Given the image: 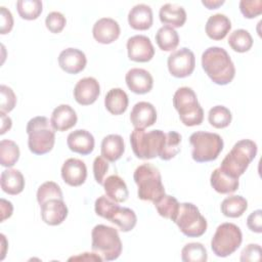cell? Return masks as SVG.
<instances>
[{"label":"cell","instance_id":"6da1fadb","mask_svg":"<svg viewBox=\"0 0 262 262\" xmlns=\"http://www.w3.org/2000/svg\"><path fill=\"white\" fill-rule=\"evenodd\" d=\"M202 67L208 77L218 85L229 84L235 76L234 63L222 47L206 49L202 54Z\"/></svg>","mask_w":262,"mask_h":262},{"label":"cell","instance_id":"7a4b0ae2","mask_svg":"<svg viewBox=\"0 0 262 262\" xmlns=\"http://www.w3.org/2000/svg\"><path fill=\"white\" fill-rule=\"evenodd\" d=\"M257 155V144L251 139L237 141L225 156L219 167L225 174L238 179Z\"/></svg>","mask_w":262,"mask_h":262},{"label":"cell","instance_id":"3957f363","mask_svg":"<svg viewBox=\"0 0 262 262\" xmlns=\"http://www.w3.org/2000/svg\"><path fill=\"white\" fill-rule=\"evenodd\" d=\"M133 178L138 187L137 195L140 200L155 203L165 194L161 173L154 165L141 164L135 169Z\"/></svg>","mask_w":262,"mask_h":262},{"label":"cell","instance_id":"277c9868","mask_svg":"<svg viewBox=\"0 0 262 262\" xmlns=\"http://www.w3.org/2000/svg\"><path fill=\"white\" fill-rule=\"evenodd\" d=\"M26 131L28 133V146L31 152L35 155H45L49 152L55 142V130L50 121L44 116H38L31 119Z\"/></svg>","mask_w":262,"mask_h":262},{"label":"cell","instance_id":"5b68a950","mask_svg":"<svg viewBox=\"0 0 262 262\" xmlns=\"http://www.w3.org/2000/svg\"><path fill=\"white\" fill-rule=\"evenodd\" d=\"M166 140V133L162 130L145 131L144 129L134 130L130 134V143L134 155L141 160H150L160 156Z\"/></svg>","mask_w":262,"mask_h":262},{"label":"cell","instance_id":"8992f818","mask_svg":"<svg viewBox=\"0 0 262 262\" xmlns=\"http://www.w3.org/2000/svg\"><path fill=\"white\" fill-rule=\"evenodd\" d=\"M91 248L102 260L113 261L119 258L122 253V242L120 235L114 227L98 224L91 232Z\"/></svg>","mask_w":262,"mask_h":262},{"label":"cell","instance_id":"52a82bcc","mask_svg":"<svg viewBox=\"0 0 262 262\" xmlns=\"http://www.w3.org/2000/svg\"><path fill=\"white\" fill-rule=\"evenodd\" d=\"M173 105L178 112L179 119L183 125L192 127L203 123L204 111L191 88H178L173 96Z\"/></svg>","mask_w":262,"mask_h":262},{"label":"cell","instance_id":"ba28073f","mask_svg":"<svg viewBox=\"0 0 262 262\" xmlns=\"http://www.w3.org/2000/svg\"><path fill=\"white\" fill-rule=\"evenodd\" d=\"M191 157L198 163L211 162L218 158L223 149V139L217 133L198 131L190 135Z\"/></svg>","mask_w":262,"mask_h":262},{"label":"cell","instance_id":"9c48e42d","mask_svg":"<svg viewBox=\"0 0 262 262\" xmlns=\"http://www.w3.org/2000/svg\"><path fill=\"white\" fill-rule=\"evenodd\" d=\"M243 242L239 227L233 223L220 224L211 241V249L218 257H227L234 253Z\"/></svg>","mask_w":262,"mask_h":262},{"label":"cell","instance_id":"30bf717a","mask_svg":"<svg viewBox=\"0 0 262 262\" xmlns=\"http://www.w3.org/2000/svg\"><path fill=\"white\" fill-rule=\"evenodd\" d=\"M179 230L188 237L202 236L207 230V220L198 207L191 203H182L174 221Z\"/></svg>","mask_w":262,"mask_h":262},{"label":"cell","instance_id":"8fae6325","mask_svg":"<svg viewBox=\"0 0 262 262\" xmlns=\"http://www.w3.org/2000/svg\"><path fill=\"white\" fill-rule=\"evenodd\" d=\"M167 64L173 77L185 78L192 74L195 67V57L190 49L183 47L173 51L168 56Z\"/></svg>","mask_w":262,"mask_h":262},{"label":"cell","instance_id":"7c38bea8","mask_svg":"<svg viewBox=\"0 0 262 262\" xmlns=\"http://www.w3.org/2000/svg\"><path fill=\"white\" fill-rule=\"evenodd\" d=\"M128 57L132 61L147 62L155 55V48L148 37L135 35L127 41Z\"/></svg>","mask_w":262,"mask_h":262},{"label":"cell","instance_id":"4fadbf2b","mask_svg":"<svg viewBox=\"0 0 262 262\" xmlns=\"http://www.w3.org/2000/svg\"><path fill=\"white\" fill-rule=\"evenodd\" d=\"M99 94V83L93 77H86L79 80L74 88V98L81 105H89L94 103Z\"/></svg>","mask_w":262,"mask_h":262},{"label":"cell","instance_id":"5bb4252c","mask_svg":"<svg viewBox=\"0 0 262 262\" xmlns=\"http://www.w3.org/2000/svg\"><path fill=\"white\" fill-rule=\"evenodd\" d=\"M42 220L51 226L61 224L68 216V207L63 200L51 199L40 205Z\"/></svg>","mask_w":262,"mask_h":262},{"label":"cell","instance_id":"9a60e30c","mask_svg":"<svg viewBox=\"0 0 262 262\" xmlns=\"http://www.w3.org/2000/svg\"><path fill=\"white\" fill-rule=\"evenodd\" d=\"M61 177L70 186L82 185L87 177V168L83 161L75 158L68 159L61 167Z\"/></svg>","mask_w":262,"mask_h":262},{"label":"cell","instance_id":"2e32d148","mask_svg":"<svg viewBox=\"0 0 262 262\" xmlns=\"http://www.w3.org/2000/svg\"><path fill=\"white\" fill-rule=\"evenodd\" d=\"M121 30L119 24L111 17H101L94 25L92 29L93 38L101 44H111L120 36Z\"/></svg>","mask_w":262,"mask_h":262},{"label":"cell","instance_id":"e0dca14e","mask_svg":"<svg viewBox=\"0 0 262 262\" xmlns=\"http://www.w3.org/2000/svg\"><path fill=\"white\" fill-rule=\"evenodd\" d=\"M128 88L136 94H145L152 89L154 79L149 72L144 69L134 68L127 72L125 77Z\"/></svg>","mask_w":262,"mask_h":262},{"label":"cell","instance_id":"ac0fdd59","mask_svg":"<svg viewBox=\"0 0 262 262\" xmlns=\"http://www.w3.org/2000/svg\"><path fill=\"white\" fill-rule=\"evenodd\" d=\"M87 63L86 55L77 48H67L59 53L58 64L68 74H78L82 72Z\"/></svg>","mask_w":262,"mask_h":262},{"label":"cell","instance_id":"d6986e66","mask_svg":"<svg viewBox=\"0 0 262 262\" xmlns=\"http://www.w3.org/2000/svg\"><path fill=\"white\" fill-rule=\"evenodd\" d=\"M130 121L134 128L145 129L152 126L157 121L156 107L147 101L137 102L130 114Z\"/></svg>","mask_w":262,"mask_h":262},{"label":"cell","instance_id":"ffe728a7","mask_svg":"<svg viewBox=\"0 0 262 262\" xmlns=\"http://www.w3.org/2000/svg\"><path fill=\"white\" fill-rule=\"evenodd\" d=\"M94 137L93 135L84 129H77L71 132L67 138V144L69 148L82 156L89 155L94 149Z\"/></svg>","mask_w":262,"mask_h":262},{"label":"cell","instance_id":"44dd1931","mask_svg":"<svg viewBox=\"0 0 262 262\" xmlns=\"http://www.w3.org/2000/svg\"><path fill=\"white\" fill-rule=\"evenodd\" d=\"M78 121L75 110L69 104H60L56 106L52 114L50 123L55 131L63 132L73 128Z\"/></svg>","mask_w":262,"mask_h":262},{"label":"cell","instance_id":"7402d4cb","mask_svg":"<svg viewBox=\"0 0 262 262\" xmlns=\"http://www.w3.org/2000/svg\"><path fill=\"white\" fill-rule=\"evenodd\" d=\"M152 10L146 4L133 6L128 13L129 26L137 31H146L152 26Z\"/></svg>","mask_w":262,"mask_h":262},{"label":"cell","instance_id":"603a6c76","mask_svg":"<svg viewBox=\"0 0 262 262\" xmlns=\"http://www.w3.org/2000/svg\"><path fill=\"white\" fill-rule=\"evenodd\" d=\"M231 29L230 19L222 13L211 15L206 24V34L212 40H222Z\"/></svg>","mask_w":262,"mask_h":262},{"label":"cell","instance_id":"cb8c5ba5","mask_svg":"<svg viewBox=\"0 0 262 262\" xmlns=\"http://www.w3.org/2000/svg\"><path fill=\"white\" fill-rule=\"evenodd\" d=\"M103 188L106 196L116 203H124L129 196L125 181L117 174L110 175L104 179Z\"/></svg>","mask_w":262,"mask_h":262},{"label":"cell","instance_id":"d4e9b609","mask_svg":"<svg viewBox=\"0 0 262 262\" xmlns=\"http://www.w3.org/2000/svg\"><path fill=\"white\" fill-rule=\"evenodd\" d=\"M101 157L108 162L118 161L125 151L124 139L121 135L110 134L101 141Z\"/></svg>","mask_w":262,"mask_h":262},{"label":"cell","instance_id":"484cf974","mask_svg":"<svg viewBox=\"0 0 262 262\" xmlns=\"http://www.w3.org/2000/svg\"><path fill=\"white\" fill-rule=\"evenodd\" d=\"M161 23L172 28H180L186 21V12L182 6L166 3L160 8L159 12Z\"/></svg>","mask_w":262,"mask_h":262},{"label":"cell","instance_id":"4316f807","mask_svg":"<svg viewBox=\"0 0 262 262\" xmlns=\"http://www.w3.org/2000/svg\"><path fill=\"white\" fill-rule=\"evenodd\" d=\"M1 188L4 192L16 195L25 188V178L19 170L6 169L1 173Z\"/></svg>","mask_w":262,"mask_h":262},{"label":"cell","instance_id":"83f0119b","mask_svg":"<svg viewBox=\"0 0 262 262\" xmlns=\"http://www.w3.org/2000/svg\"><path fill=\"white\" fill-rule=\"evenodd\" d=\"M129 99L127 93L121 88L111 89L104 97L105 108L115 116L122 115L128 107Z\"/></svg>","mask_w":262,"mask_h":262},{"label":"cell","instance_id":"f1b7e54d","mask_svg":"<svg viewBox=\"0 0 262 262\" xmlns=\"http://www.w3.org/2000/svg\"><path fill=\"white\" fill-rule=\"evenodd\" d=\"M210 182L212 187L222 194L234 192L239 185L238 179L228 176L220 168H217L212 172Z\"/></svg>","mask_w":262,"mask_h":262},{"label":"cell","instance_id":"f546056e","mask_svg":"<svg viewBox=\"0 0 262 262\" xmlns=\"http://www.w3.org/2000/svg\"><path fill=\"white\" fill-rule=\"evenodd\" d=\"M248 208V202L242 195H230L221 203V212L229 218L241 217Z\"/></svg>","mask_w":262,"mask_h":262},{"label":"cell","instance_id":"4dcf8cb0","mask_svg":"<svg viewBox=\"0 0 262 262\" xmlns=\"http://www.w3.org/2000/svg\"><path fill=\"white\" fill-rule=\"evenodd\" d=\"M156 42L161 50L172 51L179 44V36L174 28L163 26L156 34Z\"/></svg>","mask_w":262,"mask_h":262},{"label":"cell","instance_id":"1f68e13d","mask_svg":"<svg viewBox=\"0 0 262 262\" xmlns=\"http://www.w3.org/2000/svg\"><path fill=\"white\" fill-rule=\"evenodd\" d=\"M154 205H155L160 216H162L166 219H170L173 222L175 221L176 216L179 211L180 204L174 196L165 193L159 200H157L154 203Z\"/></svg>","mask_w":262,"mask_h":262},{"label":"cell","instance_id":"d6a6232c","mask_svg":"<svg viewBox=\"0 0 262 262\" xmlns=\"http://www.w3.org/2000/svg\"><path fill=\"white\" fill-rule=\"evenodd\" d=\"M112 223L116 224L121 231L128 232L132 230L137 222L136 214L133 210L125 207H119L117 212L110 220Z\"/></svg>","mask_w":262,"mask_h":262},{"label":"cell","instance_id":"836d02e7","mask_svg":"<svg viewBox=\"0 0 262 262\" xmlns=\"http://www.w3.org/2000/svg\"><path fill=\"white\" fill-rule=\"evenodd\" d=\"M228 45L236 52L244 53L249 51L253 46V38L251 34L244 29L233 31L228 38Z\"/></svg>","mask_w":262,"mask_h":262},{"label":"cell","instance_id":"e575fe53","mask_svg":"<svg viewBox=\"0 0 262 262\" xmlns=\"http://www.w3.org/2000/svg\"><path fill=\"white\" fill-rule=\"evenodd\" d=\"M19 159L18 145L8 139H3L0 142V164L3 167H12Z\"/></svg>","mask_w":262,"mask_h":262},{"label":"cell","instance_id":"d590c367","mask_svg":"<svg viewBox=\"0 0 262 262\" xmlns=\"http://www.w3.org/2000/svg\"><path fill=\"white\" fill-rule=\"evenodd\" d=\"M232 120L231 112L224 105L213 106L208 114V121L211 126L217 129H223L229 126Z\"/></svg>","mask_w":262,"mask_h":262},{"label":"cell","instance_id":"8d00e7d4","mask_svg":"<svg viewBox=\"0 0 262 262\" xmlns=\"http://www.w3.org/2000/svg\"><path fill=\"white\" fill-rule=\"evenodd\" d=\"M43 4L40 0H18L16 8L19 16L27 20H33L42 13Z\"/></svg>","mask_w":262,"mask_h":262},{"label":"cell","instance_id":"74e56055","mask_svg":"<svg viewBox=\"0 0 262 262\" xmlns=\"http://www.w3.org/2000/svg\"><path fill=\"white\" fill-rule=\"evenodd\" d=\"M181 135L178 132L170 131L166 133V140L160 152V158L164 161H169L176 157L180 151Z\"/></svg>","mask_w":262,"mask_h":262},{"label":"cell","instance_id":"f35d334b","mask_svg":"<svg viewBox=\"0 0 262 262\" xmlns=\"http://www.w3.org/2000/svg\"><path fill=\"white\" fill-rule=\"evenodd\" d=\"M181 259L184 262H206L207 250L201 243H189L182 248Z\"/></svg>","mask_w":262,"mask_h":262},{"label":"cell","instance_id":"ab89813d","mask_svg":"<svg viewBox=\"0 0 262 262\" xmlns=\"http://www.w3.org/2000/svg\"><path fill=\"white\" fill-rule=\"evenodd\" d=\"M51 199L63 200L62 191L57 183L53 181H46L41 184L37 190V201L39 205H42L43 203Z\"/></svg>","mask_w":262,"mask_h":262},{"label":"cell","instance_id":"60d3db41","mask_svg":"<svg viewBox=\"0 0 262 262\" xmlns=\"http://www.w3.org/2000/svg\"><path fill=\"white\" fill-rule=\"evenodd\" d=\"M119 205L108 199L106 195H101L98 199H96L95 204H94V209L95 213L107 220H111V218L114 216V214L117 212L119 209Z\"/></svg>","mask_w":262,"mask_h":262},{"label":"cell","instance_id":"b9f144b4","mask_svg":"<svg viewBox=\"0 0 262 262\" xmlns=\"http://www.w3.org/2000/svg\"><path fill=\"white\" fill-rule=\"evenodd\" d=\"M0 95V112L4 114L10 113L16 104V96L13 90L6 85H1Z\"/></svg>","mask_w":262,"mask_h":262},{"label":"cell","instance_id":"7bdbcfd3","mask_svg":"<svg viewBox=\"0 0 262 262\" xmlns=\"http://www.w3.org/2000/svg\"><path fill=\"white\" fill-rule=\"evenodd\" d=\"M66 24H67V19L64 15L58 11H52L48 13L45 19L46 28L49 30V32L53 34L60 33L66 27Z\"/></svg>","mask_w":262,"mask_h":262},{"label":"cell","instance_id":"ee69618b","mask_svg":"<svg viewBox=\"0 0 262 262\" xmlns=\"http://www.w3.org/2000/svg\"><path fill=\"white\" fill-rule=\"evenodd\" d=\"M239 10L247 18H254L262 13L261 0H242L239 2Z\"/></svg>","mask_w":262,"mask_h":262},{"label":"cell","instance_id":"f6af8a7d","mask_svg":"<svg viewBox=\"0 0 262 262\" xmlns=\"http://www.w3.org/2000/svg\"><path fill=\"white\" fill-rule=\"evenodd\" d=\"M107 171H108V161H106L101 156L96 157L93 162V175H94L95 181L98 184L103 185Z\"/></svg>","mask_w":262,"mask_h":262},{"label":"cell","instance_id":"bcb514c9","mask_svg":"<svg viewBox=\"0 0 262 262\" xmlns=\"http://www.w3.org/2000/svg\"><path fill=\"white\" fill-rule=\"evenodd\" d=\"M261 260V247L258 244H249L241 253L242 262H256Z\"/></svg>","mask_w":262,"mask_h":262},{"label":"cell","instance_id":"7dc6e473","mask_svg":"<svg viewBox=\"0 0 262 262\" xmlns=\"http://www.w3.org/2000/svg\"><path fill=\"white\" fill-rule=\"evenodd\" d=\"M13 17L11 12L4 6L0 7V33L5 35L12 30Z\"/></svg>","mask_w":262,"mask_h":262},{"label":"cell","instance_id":"c3c4849f","mask_svg":"<svg viewBox=\"0 0 262 262\" xmlns=\"http://www.w3.org/2000/svg\"><path fill=\"white\" fill-rule=\"evenodd\" d=\"M247 225L249 229L256 233L262 232V211L256 210L252 212L247 219Z\"/></svg>","mask_w":262,"mask_h":262},{"label":"cell","instance_id":"681fc988","mask_svg":"<svg viewBox=\"0 0 262 262\" xmlns=\"http://www.w3.org/2000/svg\"><path fill=\"white\" fill-rule=\"evenodd\" d=\"M69 261H96V262H101L103 260L96 253H83L81 255L73 256V257L69 258Z\"/></svg>","mask_w":262,"mask_h":262},{"label":"cell","instance_id":"f907efd6","mask_svg":"<svg viewBox=\"0 0 262 262\" xmlns=\"http://www.w3.org/2000/svg\"><path fill=\"white\" fill-rule=\"evenodd\" d=\"M0 208H1V221L3 222L5 219L9 218L12 215L13 207L12 204L4 199L0 200Z\"/></svg>","mask_w":262,"mask_h":262},{"label":"cell","instance_id":"816d5d0a","mask_svg":"<svg viewBox=\"0 0 262 262\" xmlns=\"http://www.w3.org/2000/svg\"><path fill=\"white\" fill-rule=\"evenodd\" d=\"M0 118H1V129H0V134L3 135L6 131H8L11 126H12V121L11 119L6 116V114L4 113H1L0 112Z\"/></svg>","mask_w":262,"mask_h":262},{"label":"cell","instance_id":"f5cc1de1","mask_svg":"<svg viewBox=\"0 0 262 262\" xmlns=\"http://www.w3.org/2000/svg\"><path fill=\"white\" fill-rule=\"evenodd\" d=\"M202 4L208 9H217L219 6L224 4V0H203Z\"/></svg>","mask_w":262,"mask_h":262},{"label":"cell","instance_id":"db71d44e","mask_svg":"<svg viewBox=\"0 0 262 262\" xmlns=\"http://www.w3.org/2000/svg\"><path fill=\"white\" fill-rule=\"evenodd\" d=\"M0 236H1V245H2V248H3V250L1 251V254H2V256H1V260H3V258H4V255H5V249H6V238H5V236H4V234H0Z\"/></svg>","mask_w":262,"mask_h":262}]
</instances>
